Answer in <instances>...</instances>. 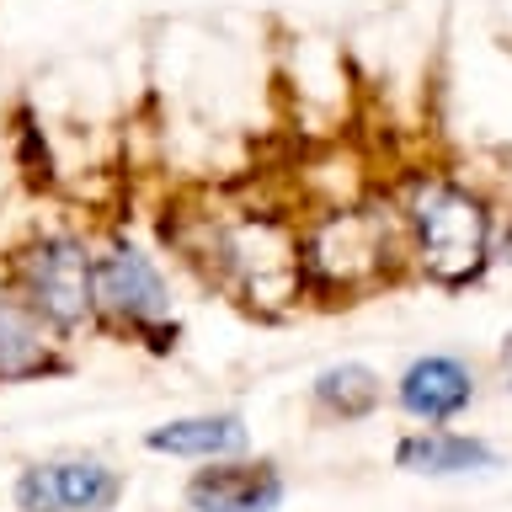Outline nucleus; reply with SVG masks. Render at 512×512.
<instances>
[{"label": "nucleus", "instance_id": "nucleus-1", "mask_svg": "<svg viewBox=\"0 0 512 512\" xmlns=\"http://www.w3.org/2000/svg\"><path fill=\"white\" fill-rule=\"evenodd\" d=\"M400 224H406V251L411 272L427 278L432 288H475L496 267V219L491 198L448 171H416L400 187Z\"/></svg>", "mask_w": 512, "mask_h": 512}, {"label": "nucleus", "instance_id": "nucleus-2", "mask_svg": "<svg viewBox=\"0 0 512 512\" xmlns=\"http://www.w3.org/2000/svg\"><path fill=\"white\" fill-rule=\"evenodd\" d=\"M299 267H304V294L342 304H358L363 294L395 283L400 272H411L400 208L352 203L320 214L315 224L299 230Z\"/></svg>", "mask_w": 512, "mask_h": 512}, {"label": "nucleus", "instance_id": "nucleus-3", "mask_svg": "<svg viewBox=\"0 0 512 512\" xmlns=\"http://www.w3.org/2000/svg\"><path fill=\"white\" fill-rule=\"evenodd\" d=\"M187 256L203 267V278L224 288L240 310L278 320L304 294L299 267V230H288L272 214H240V219H208L203 246H187Z\"/></svg>", "mask_w": 512, "mask_h": 512}, {"label": "nucleus", "instance_id": "nucleus-4", "mask_svg": "<svg viewBox=\"0 0 512 512\" xmlns=\"http://www.w3.org/2000/svg\"><path fill=\"white\" fill-rule=\"evenodd\" d=\"M96 331H112L150 352H171L182 336V315H176L166 272L123 230H112L96 246Z\"/></svg>", "mask_w": 512, "mask_h": 512}, {"label": "nucleus", "instance_id": "nucleus-5", "mask_svg": "<svg viewBox=\"0 0 512 512\" xmlns=\"http://www.w3.org/2000/svg\"><path fill=\"white\" fill-rule=\"evenodd\" d=\"M6 278L64 342L96 326V246L75 230H43L11 256Z\"/></svg>", "mask_w": 512, "mask_h": 512}, {"label": "nucleus", "instance_id": "nucleus-6", "mask_svg": "<svg viewBox=\"0 0 512 512\" xmlns=\"http://www.w3.org/2000/svg\"><path fill=\"white\" fill-rule=\"evenodd\" d=\"M128 475L102 454H48L16 470L11 507L16 512H118Z\"/></svg>", "mask_w": 512, "mask_h": 512}, {"label": "nucleus", "instance_id": "nucleus-7", "mask_svg": "<svg viewBox=\"0 0 512 512\" xmlns=\"http://www.w3.org/2000/svg\"><path fill=\"white\" fill-rule=\"evenodd\" d=\"M390 400L411 427H448L480 400V368L464 352H416L395 374Z\"/></svg>", "mask_w": 512, "mask_h": 512}, {"label": "nucleus", "instance_id": "nucleus-8", "mask_svg": "<svg viewBox=\"0 0 512 512\" xmlns=\"http://www.w3.org/2000/svg\"><path fill=\"white\" fill-rule=\"evenodd\" d=\"M288 502V475L278 459H214L187 475L182 507L187 512H278Z\"/></svg>", "mask_w": 512, "mask_h": 512}, {"label": "nucleus", "instance_id": "nucleus-9", "mask_svg": "<svg viewBox=\"0 0 512 512\" xmlns=\"http://www.w3.org/2000/svg\"><path fill=\"white\" fill-rule=\"evenodd\" d=\"M54 374H70V342L0 272V384H32Z\"/></svg>", "mask_w": 512, "mask_h": 512}, {"label": "nucleus", "instance_id": "nucleus-10", "mask_svg": "<svg viewBox=\"0 0 512 512\" xmlns=\"http://www.w3.org/2000/svg\"><path fill=\"white\" fill-rule=\"evenodd\" d=\"M400 475H422V480H470V475H496L502 470V448L480 432L459 427H411L400 432L390 448Z\"/></svg>", "mask_w": 512, "mask_h": 512}, {"label": "nucleus", "instance_id": "nucleus-11", "mask_svg": "<svg viewBox=\"0 0 512 512\" xmlns=\"http://www.w3.org/2000/svg\"><path fill=\"white\" fill-rule=\"evenodd\" d=\"M251 432L240 411H192V416H171L144 432V448L166 459H187V464H214V459H235L246 454Z\"/></svg>", "mask_w": 512, "mask_h": 512}, {"label": "nucleus", "instance_id": "nucleus-12", "mask_svg": "<svg viewBox=\"0 0 512 512\" xmlns=\"http://www.w3.org/2000/svg\"><path fill=\"white\" fill-rule=\"evenodd\" d=\"M379 406H384V379H379V368H368L358 358L326 363L310 379V411L320 422L352 427V422H368Z\"/></svg>", "mask_w": 512, "mask_h": 512}, {"label": "nucleus", "instance_id": "nucleus-13", "mask_svg": "<svg viewBox=\"0 0 512 512\" xmlns=\"http://www.w3.org/2000/svg\"><path fill=\"white\" fill-rule=\"evenodd\" d=\"M496 379H502V390L512 395V331L502 336V347H496Z\"/></svg>", "mask_w": 512, "mask_h": 512}, {"label": "nucleus", "instance_id": "nucleus-14", "mask_svg": "<svg viewBox=\"0 0 512 512\" xmlns=\"http://www.w3.org/2000/svg\"><path fill=\"white\" fill-rule=\"evenodd\" d=\"M11 512H16V507H11Z\"/></svg>", "mask_w": 512, "mask_h": 512}]
</instances>
